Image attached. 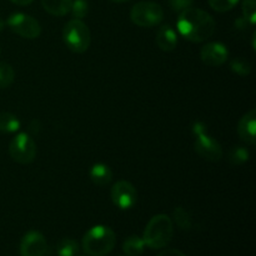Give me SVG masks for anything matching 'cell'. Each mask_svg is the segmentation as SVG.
I'll list each match as a JSON object with an SVG mask.
<instances>
[{"label":"cell","mask_w":256,"mask_h":256,"mask_svg":"<svg viewBox=\"0 0 256 256\" xmlns=\"http://www.w3.org/2000/svg\"><path fill=\"white\" fill-rule=\"evenodd\" d=\"M62 39L69 50L76 54H82L89 49L90 42H92V34L84 22L72 18L64 25Z\"/></svg>","instance_id":"4"},{"label":"cell","mask_w":256,"mask_h":256,"mask_svg":"<svg viewBox=\"0 0 256 256\" xmlns=\"http://www.w3.org/2000/svg\"><path fill=\"white\" fill-rule=\"evenodd\" d=\"M12 32L24 39H36L42 34V26L35 18L24 12H14L6 20Z\"/></svg>","instance_id":"8"},{"label":"cell","mask_w":256,"mask_h":256,"mask_svg":"<svg viewBox=\"0 0 256 256\" xmlns=\"http://www.w3.org/2000/svg\"><path fill=\"white\" fill-rule=\"evenodd\" d=\"M20 129V122L14 114L10 112H0V132H15Z\"/></svg>","instance_id":"18"},{"label":"cell","mask_w":256,"mask_h":256,"mask_svg":"<svg viewBox=\"0 0 256 256\" xmlns=\"http://www.w3.org/2000/svg\"><path fill=\"white\" fill-rule=\"evenodd\" d=\"M158 256H186V255H185L182 252H180V250L166 249V250H164V252H160Z\"/></svg>","instance_id":"27"},{"label":"cell","mask_w":256,"mask_h":256,"mask_svg":"<svg viewBox=\"0 0 256 256\" xmlns=\"http://www.w3.org/2000/svg\"><path fill=\"white\" fill-rule=\"evenodd\" d=\"M70 12H72L74 19L82 20L89 12V2H88V0H72Z\"/></svg>","instance_id":"22"},{"label":"cell","mask_w":256,"mask_h":256,"mask_svg":"<svg viewBox=\"0 0 256 256\" xmlns=\"http://www.w3.org/2000/svg\"><path fill=\"white\" fill-rule=\"evenodd\" d=\"M192 132L195 135L194 149L202 159L208 162H219L222 158V148L219 142L210 136L206 132V126L202 122H196L192 125Z\"/></svg>","instance_id":"5"},{"label":"cell","mask_w":256,"mask_h":256,"mask_svg":"<svg viewBox=\"0 0 256 256\" xmlns=\"http://www.w3.org/2000/svg\"><path fill=\"white\" fill-rule=\"evenodd\" d=\"M210 8L218 12H230L236 6L239 0H208Z\"/></svg>","instance_id":"25"},{"label":"cell","mask_w":256,"mask_h":256,"mask_svg":"<svg viewBox=\"0 0 256 256\" xmlns=\"http://www.w3.org/2000/svg\"><path fill=\"white\" fill-rule=\"evenodd\" d=\"M249 150L245 149L244 146H234L228 152V160L232 165H242L249 160Z\"/></svg>","instance_id":"19"},{"label":"cell","mask_w":256,"mask_h":256,"mask_svg":"<svg viewBox=\"0 0 256 256\" xmlns=\"http://www.w3.org/2000/svg\"><path fill=\"white\" fill-rule=\"evenodd\" d=\"M174 222L182 230H190L192 229V218H190L189 212L184 209L182 206H178L174 210Z\"/></svg>","instance_id":"20"},{"label":"cell","mask_w":256,"mask_h":256,"mask_svg":"<svg viewBox=\"0 0 256 256\" xmlns=\"http://www.w3.org/2000/svg\"><path fill=\"white\" fill-rule=\"evenodd\" d=\"M130 19L140 28L156 26L164 19V10L158 2H140L132 8Z\"/></svg>","instance_id":"6"},{"label":"cell","mask_w":256,"mask_h":256,"mask_svg":"<svg viewBox=\"0 0 256 256\" xmlns=\"http://www.w3.org/2000/svg\"><path fill=\"white\" fill-rule=\"evenodd\" d=\"M195 0H169V5L174 12H182L188 8L192 6Z\"/></svg>","instance_id":"26"},{"label":"cell","mask_w":256,"mask_h":256,"mask_svg":"<svg viewBox=\"0 0 256 256\" xmlns=\"http://www.w3.org/2000/svg\"><path fill=\"white\" fill-rule=\"evenodd\" d=\"M4 26H5V22L2 19V18H0V32H2V30L4 29Z\"/></svg>","instance_id":"29"},{"label":"cell","mask_w":256,"mask_h":256,"mask_svg":"<svg viewBox=\"0 0 256 256\" xmlns=\"http://www.w3.org/2000/svg\"><path fill=\"white\" fill-rule=\"evenodd\" d=\"M72 0H42L44 10L54 16H64L72 9Z\"/></svg>","instance_id":"15"},{"label":"cell","mask_w":256,"mask_h":256,"mask_svg":"<svg viewBox=\"0 0 256 256\" xmlns=\"http://www.w3.org/2000/svg\"><path fill=\"white\" fill-rule=\"evenodd\" d=\"M9 154L19 164H30L36 156V144L26 132H20L10 142Z\"/></svg>","instance_id":"7"},{"label":"cell","mask_w":256,"mask_h":256,"mask_svg":"<svg viewBox=\"0 0 256 256\" xmlns=\"http://www.w3.org/2000/svg\"><path fill=\"white\" fill-rule=\"evenodd\" d=\"M116 244V235L105 225H96L85 232L82 246L89 256H105L112 252Z\"/></svg>","instance_id":"2"},{"label":"cell","mask_w":256,"mask_h":256,"mask_svg":"<svg viewBox=\"0 0 256 256\" xmlns=\"http://www.w3.org/2000/svg\"><path fill=\"white\" fill-rule=\"evenodd\" d=\"M90 179L98 186H106L112 180V172L106 164L98 162L94 164L90 169Z\"/></svg>","instance_id":"14"},{"label":"cell","mask_w":256,"mask_h":256,"mask_svg":"<svg viewBox=\"0 0 256 256\" xmlns=\"http://www.w3.org/2000/svg\"><path fill=\"white\" fill-rule=\"evenodd\" d=\"M238 135L246 144L254 145L256 142V110L252 109L242 115L238 124Z\"/></svg>","instance_id":"12"},{"label":"cell","mask_w":256,"mask_h":256,"mask_svg":"<svg viewBox=\"0 0 256 256\" xmlns=\"http://www.w3.org/2000/svg\"><path fill=\"white\" fill-rule=\"evenodd\" d=\"M174 235V224L166 214H158L150 219L144 230L142 240L150 249H162L170 244Z\"/></svg>","instance_id":"3"},{"label":"cell","mask_w":256,"mask_h":256,"mask_svg":"<svg viewBox=\"0 0 256 256\" xmlns=\"http://www.w3.org/2000/svg\"><path fill=\"white\" fill-rule=\"evenodd\" d=\"M229 56L226 46L222 42H208L200 50V59L209 66H222Z\"/></svg>","instance_id":"11"},{"label":"cell","mask_w":256,"mask_h":256,"mask_svg":"<svg viewBox=\"0 0 256 256\" xmlns=\"http://www.w3.org/2000/svg\"><path fill=\"white\" fill-rule=\"evenodd\" d=\"M176 28L184 39L192 42H202L212 36L216 22L205 10L190 6L180 12Z\"/></svg>","instance_id":"1"},{"label":"cell","mask_w":256,"mask_h":256,"mask_svg":"<svg viewBox=\"0 0 256 256\" xmlns=\"http://www.w3.org/2000/svg\"><path fill=\"white\" fill-rule=\"evenodd\" d=\"M10 2H12L14 4H16V5H22V6H24V5L32 4L34 0H10Z\"/></svg>","instance_id":"28"},{"label":"cell","mask_w":256,"mask_h":256,"mask_svg":"<svg viewBox=\"0 0 256 256\" xmlns=\"http://www.w3.org/2000/svg\"><path fill=\"white\" fill-rule=\"evenodd\" d=\"M48 250V242L44 235L39 232H29L24 235L20 242L22 256H45Z\"/></svg>","instance_id":"10"},{"label":"cell","mask_w":256,"mask_h":256,"mask_svg":"<svg viewBox=\"0 0 256 256\" xmlns=\"http://www.w3.org/2000/svg\"><path fill=\"white\" fill-rule=\"evenodd\" d=\"M112 2H129V0H110Z\"/></svg>","instance_id":"30"},{"label":"cell","mask_w":256,"mask_h":256,"mask_svg":"<svg viewBox=\"0 0 256 256\" xmlns=\"http://www.w3.org/2000/svg\"><path fill=\"white\" fill-rule=\"evenodd\" d=\"M242 18L254 25L256 22V0H242Z\"/></svg>","instance_id":"23"},{"label":"cell","mask_w":256,"mask_h":256,"mask_svg":"<svg viewBox=\"0 0 256 256\" xmlns=\"http://www.w3.org/2000/svg\"><path fill=\"white\" fill-rule=\"evenodd\" d=\"M230 68L235 74L240 75V76H248L252 72V65L249 62L242 58H236L230 62Z\"/></svg>","instance_id":"24"},{"label":"cell","mask_w":256,"mask_h":256,"mask_svg":"<svg viewBox=\"0 0 256 256\" xmlns=\"http://www.w3.org/2000/svg\"><path fill=\"white\" fill-rule=\"evenodd\" d=\"M144 248L145 242L142 238L138 236V235H132L122 244V252L126 254V256H139L144 252Z\"/></svg>","instance_id":"16"},{"label":"cell","mask_w":256,"mask_h":256,"mask_svg":"<svg viewBox=\"0 0 256 256\" xmlns=\"http://www.w3.org/2000/svg\"><path fill=\"white\" fill-rule=\"evenodd\" d=\"M78 252H79V244L76 240L65 238L56 244L58 256H76Z\"/></svg>","instance_id":"17"},{"label":"cell","mask_w":256,"mask_h":256,"mask_svg":"<svg viewBox=\"0 0 256 256\" xmlns=\"http://www.w3.org/2000/svg\"><path fill=\"white\" fill-rule=\"evenodd\" d=\"M112 200L115 206L122 210H129L136 204L138 192L132 182L120 180L112 188Z\"/></svg>","instance_id":"9"},{"label":"cell","mask_w":256,"mask_h":256,"mask_svg":"<svg viewBox=\"0 0 256 256\" xmlns=\"http://www.w3.org/2000/svg\"><path fill=\"white\" fill-rule=\"evenodd\" d=\"M15 72L8 62H0V89L10 86L14 82Z\"/></svg>","instance_id":"21"},{"label":"cell","mask_w":256,"mask_h":256,"mask_svg":"<svg viewBox=\"0 0 256 256\" xmlns=\"http://www.w3.org/2000/svg\"><path fill=\"white\" fill-rule=\"evenodd\" d=\"M155 42L162 52H172L178 45L176 32L170 25H162L155 36Z\"/></svg>","instance_id":"13"}]
</instances>
